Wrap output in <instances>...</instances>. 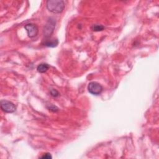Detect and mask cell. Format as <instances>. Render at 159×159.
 Here are the masks:
<instances>
[{
    "label": "cell",
    "instance_id": "cell-6",
    "mask_svg": "<svg viewBox=\"0 0 159 159\" xmlns=\"http://www.w3.org/2000/svg\"><path fill=\"white\" fill-rule=\"evenodd\" d=\"M58 43V41L57 39H45L43 42V45L48 47H55Z\"/></svg>",
    "mask_w": 159,
    "mask_h": 159
},
{
    "label": "cell",
    "instance_id": "cell-1",
    "mask_svg": "<svg viewBox=\"0 0 159 159\" xmlns=\"http://www.w3.org/2000/svg\"><path fill=\"white\" fill-rule=\"evenodd\" d=\"M47 9L54 14L61 13L65 8V2L62 0H49L46 4Z\"/></svg>",
    "mask_w": 159,
    "mask_h": 159
},
{
    "label": "cell",
    "instance_id": "cell-4",
    "mask_svg": "<svg viewBox=\"0 0 159 159\" xmlns=\"http://www.w3.org/2000/svg\"><path fill=\"white\" fill-rule=\"evenodd\" d=\"M1 108L2 111L7 113H12L16 109V106L12 102L6 100L1 101Z\"/></svg>",
    "mask_w": 159,
    "mask_h": 159
},
{
    "label": "cell",
    "instance_id": "cell-5",
    "mask_svg": "<svg viewBox=\"0 0 159 159\" xmlns=\"http://www.w3.org/2000/svg\"><path fill=\"white\" fill-rule=\"evenodd\" d=\"M24 28L27 32L28 37H29L30 38H33L37 36V35L38 34L39 29L35 24H28L25 25Z\"/></svg>",
    "mask_w": 159,
    "mask_h": 159
},
{
    "label": "cell",
    "instance_id": "cell-8",
    "mask_svg": "<svg viewBox=\"0 0 159 159\" xmlns=\"http://www.w3.org/2000/svg\"><path fill=\"white\" fill-rule=\"evenodd\" d=\"M104 27L102 25H98V24H95V25H93V27H92V29L94 31H96V32H98V31H101L104 29Z\"/></svg>",
    "mask_w": 159,
    "mask_h": 159
},
{
    "label": "cell",
    "instance_id": "cell-7",
    "mask_svg": "<svg viewBox=\"0 0 159 159\" xmlns=\"http://www.w3.org/2000/svg\"><path fill=\"white\" fill-rule=\"evenodd\" d=\"M49 67L50 66L47 63H40L38 65V66L37 68V70L39 73H43L46 72L48 70Z\"/></svg>",
    "mask_w": 159,
    "mask_h": 159
},
{
    "label": "cell",
    "instance_id": "cell-3",
    "mask_svg": "<svg viewBox=\"0 0 159 159\" xmlns=\"http://www.w3.org/2000/svg\"><path fill=\"white\" fill-rule=\"evenodd\" d=\"M88 91L93 95H99L102 91V86L98 82L93 81L89 83L88 86Z\"/></svg>",
    "mask_w": 159,
    "mask_h": 159
},
{
    "label": "cell",
    "instance_id": "cell-2",
    "mask_svg": "<svg viewBox=\"0 0 159 159\" xmlns=\"http://www.w3.org/2000/svg\"><path fill=\"white\" fill-rule=\"evenodd\" d=\"M55 24L56 21L55 19L50 17L48 20L43 29V34L46 38L50 37L53 32V30L55 27Z\"/></svg>",
    "mask_w": 159,
    "mask_h": 159
},
{
    "label": "cell",
    "instance_id": "cell-9",
    "mask_svg": "<svg viewBox=\"0 0 159 159\" xmlns=\"http://www.w3.org/2000/svg\"><path fill=\"white\" fill-rule=\"evenodd\" d=\"M50 94L53 97H57L58 95H59V93L56 90V89H52L51 91H50Z\"/></svg>",
    "mask_w": 159,
    "mask_h": 159
},
{
    "label": "cell",
    "instance_id": "cell-10",
    "mask_svg": "<svg viewBox=\"0 0 159 159\" xmlns=\"http://www.w3.org/2000/svg\"><path fill=\"white\" fill-rule=\"evenodd\" d=\"M41 158H47V159H49V158H52V156L50 153H44L41 157Z\"/></svg>",
    "mask_w": 159,
    "mask_h": 159
}]
</instances>
